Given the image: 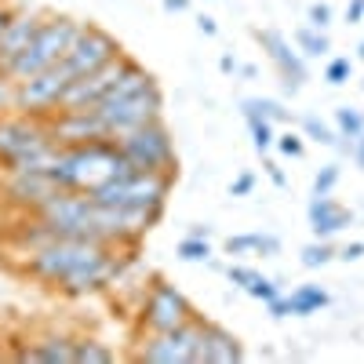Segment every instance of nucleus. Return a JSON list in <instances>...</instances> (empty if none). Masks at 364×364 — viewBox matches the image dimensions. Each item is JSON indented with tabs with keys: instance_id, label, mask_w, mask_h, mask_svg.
<instances>
[{
	"instance_id": "27",
	"label": "nucleus",
	"mask_w": 364,
	"mask_h": 364,
	"mask_svg": "<svg viewBox=\"0 0 364 364\" xmlns=\"http://www.w3.org/2000/svg\"><path fill=\"white\" fill-rule=\"evenodd\" d=\"M240 106L255 109L259 117H266V120H269V124H281V120H288V117H291V113H288V109H284L277 99H245Z\"/></svg>"
},
{
	"instance_id": "20",
	"label": "nucleus",
	"mask_w": 364,
	"mask_h": 364,
	"mask_svg": "<svg viewBox=\"0 0 364 364\" xmlns=\"http://www.w3.org/2000/svg\"><path fill=\"white\" fill-rule=\"evenodd\" d=\"M117 353L113 346H106L102 339L95 336H80L77 339V353H73V364H113Z\"/></svg>"
},
{
	"instance_id": "39",
	"label": "nucleus",
	"mask_w": 364,
	"mask_h": 364,
	"mask_svg": "<svg viewBox=\"0 0 364 364\" xmlns=\"http://www.w3.org/2000/svg\"><path fill=\"white\" fill-rule=\"evenodd\" d=\"M259 255H281V240L273 233H262L259 237Z\"/></svg>"
},
{
	"instance_id": "13",
	"label": "nucleus",
	"mask_w": 364,
	"mask_h": 364,
	"mask_svg": "<svg viewBox=\"0 0 364 364\" xmlns=\"http://www.w3.org/2000/svg\"><path fill=\"white\" fill-rule=\"evenodd\" d=\"M48 132L58 146H80V142L109 139L95 109H58L48 117Z\"/></svg>"
},
{
	"instance_id": "37",
	"label": "nucleus",
	"mask_w": 364,
	"mask_h": 364,
	"mask_svg": "<svg viewBox=\"0 0 364 364\" xmlns=\"http://www.w3.org/2000/svg\"><path fill=\"white\" fill-rule=\"evenodd\" d=\"M336 259H343V262H357V259H364V240H350V245H343V248L336 252Z\"/></svg>"
},
{
	"instance_id": "41",
	"label": "nucleus",
	"mask_w": 364,
	"mask_h": 364,
	"mask_svg": "<svg viewBox=\"0 0 364 364\" xmlns=\"http://www.w3.org/2000/svg\"><path fill=\"white\" fill-rule=\"evenodd\" d=\"M350 157H353V164H357V168L364 171V132H360V135L353 139V146H350Z\"/></svg>"
},
{
	"instance_id": "23",
	"label": "nucleus",
	"mask_w": 364,
	"mask_h": 364,
	"mask_svg": "<svg viewBox=\"0 0 364 364\" xmlns=\"http://www.w3.org/2000/svg\"><path fill=\"white\" fill-rule=\"evenodd\" d=\"M364 132V109H353V106H339L336 109V135L339 139H357Z\"/></svg>"
},
{
	"instance_id": "43",
	"label": "nucleus",
	"mask_w": 364,
	"mask_h": 364,
	"mask_svg": "<svg viewBox=\"0 0 364 364\" xmlns=\"http://www.w3.org/2000/svg\"><path fill=\"white\" fill-rule=\"evenodd\" d=\"M262 168H266V175H269V182H273V186H284V182H288V178H284V171H281L277 164H269V161H266Z\"/></svg>"
},
{
	"instance_id": "7",
	"label": "nucleus",
	"mask_w": 364,
	"mask_h": 364,
	"mask_svg": "<svg viewBox=\"0 0 364 364\" xmlns=\"http://www.w3.org/2000/svg\"><path fill=\"white\" fill-rule=\"evenodd\" d=\"M91 109L99 113L106 135L117 139V135H124V132H135V128L149 124V120H161L164 95H161L157 84H149V87L135 91V95H128V99H106V102L91 106Z\"/></svg>"
},
{
	"instance_id": "42",
	"label": "nucleus",
	"mask_w": 364,
	"mask_h": 364,
	"mask_svg": "<svg viewBox=\"0 0 364 364\" xmlns=\"http://www.w3.org/2000/svg\"><path fill=\"white\" fill-rule=\"evenodd\" d=\"M197 29H200L204 37H215V33H219V26H215V18H211V15H200V18H197Z\"/></svg>"
},
{
	"instance_id": "5",
	"label": "nucleus",
	"mask_w": 364,
	"mask_h": 364,
	"mask_svg": "<svg viewBox=\"0 0 364 364\" xmlns=\"http://www.w3.org/2000/svg\"><path fill=\"white\" fill-rule=\"evenodd\" d=\"M77 29H80V22L70 18V15H44L41 29L33 33V41L26 44V51L11 63L8 77L11 80H29V77H37V73L58 66V63H63V55L70 51Z\"/></svg>"
},
{
	"instance_id": "4",
	"label": "nucleus",
	"mask_w": 364,
	"mask_h": 364,
	"mask_svg": "<svg viewBox=\"0 0 364 364\" xmlns=\"http://www.w3.org/2000/svg\"><path fill=\"white\" fill-rule=\"evenodd\" d=\"M175 171H120L99 182L87 197L95 204H117V208H139L149 211L154 219L164 215V204L171 193Z\"/></svg>"
},
{
	"instance_id": "35",
	"label": "nucleus",
	"mask_w": 364,
	"mask_h": 364,
	"mask_svg": "<svg viewBox=\"0 0 364 364\" xmlns=\"http://www.w3.org/2000/svg\"><path fill=\"white\" fill-rule=\"evenodd\" d=\"M306 26H314V29H328V26H331V8H328V4H310V11H306Z\"/></svg>"
},
{
	"instance_id": "11",
	"label": "nucleus",
	"mask_w": 364,
	"mask_h": 364,
	"mask_svg": "<svg viewBox=\"0 0 364 364\" xmlns=\"http://www.w3.org/2000/svg\"><path fill=\"white\" fill-rule=\"evenodd\" d=\"M190 317H197V310L190 306V299L175 284H168L164 277H157L149 284V291L142 299V314H139L142 331H171L178 324H186Z\"/></svg>"
},
{
	"instance_id": "31",
	"label": "nucleus",
	"mask_w": 364,
	"mask_h": 364,
	"mask_svg": "<svg viewBox=\"0 0 364 364\" xmlns=\"http://www.w3.org/2000/svg\"><path fill=\"white\" fill-rule=\"evenodd\" d=\"M259 237L262 233H237V237H230L226 240V255H248V252L259 255Z\"/></svg>"
},
{
	"instance_id": "8",
	"label": "nucleus",
	"mask_w": 364,
	"mask_h": 364,
	"mask_svg": "<svg viewBox=\"0 0 364 364\" xmlns=\"http://www.w3.org/2000/svg\"><path fill=\"white\" fill-rule=\"evenodd\" d=\"M200 317H190L171 331H146V339L135 346V360L146 364H197V346H200Z\"/></svg>"
},
{
	"instance_id": "45",
	"label": "nucleus",
	"mask_w": 364,
	"mask_h": 364,
	"mask_svg": "<svg viewBox=\"0 0 364 364\" xmlns=\"http://www.w3.org/2000/svg\"><path fill=\"white\" fill-rule=\"evenodd\" d=\"M190 0H164V11H186Z\"/></svg>"
},
{
	"instance_id": "24",
	"label": "nucleus",
	"mask_w": 364,
	"mask_h": 364,
	"mask_svg": "<svg viewBox=\"0 0 364 364\" xmlns=\"http://www.w3.org/2000/svg\"><path fill=\"white\" fill-rule=\"evenodd\" d=\"M302 255V266L306 269H317V266H328L331 259H336V248H331V240H321V237H314L306 248L299 252Z\"/></svg>"
},
{
	"instance_id": "12",
	"label": "nucleus",
	"mask_w": 364,
	"mask_h": 364,
	"mask_svg": "<svg viewBox=\"0 0 364 364\" xmlns=\"http://www.w3.org/2000/svg\"><path fill=\"white\" fill-rule=\"evenodd\" d=\"M255 41H259V48L269 55V63L277 66L281 87L288 91V95H299L302 84L310 80L306 55H302L299 48H291V41H288L284 33H277V29H255Z\"/></svg>"
},
{
	"instance_id": "46",
	"label": "nucleus",
	"mask_w": 364,
	"mask_h": 364,
	"mask_svg": "<svg viewBox=\"0 0 364 364\" xmlns=\"http://www.w3.org/2000/svg\"><path fill=\"white\" fill-rule=\"evenodd\" d=\"M186 237H204V240H208V237H211V226L197 223V226H190V233H186Z\"/></svg>"
},
{
	"instance_id": "26",
	"label": "nucleus",
	"mask_w": 364,
	"mask_h": 364,
	"mask_svg": "<svg viewBox=\"0 0 364 364\" xmlns=\"http://www.w3.org/2000/svg\"><path fill=\"white\" fill-rule=\"evenodd\" d=\"M175 255H178L182 262H208V259H211V245H208L204 237H186V240H178Z\"/></svg>"
},
{
	"instance_id": "18",
	"label": "nucleus",
	"mask_w": 364,
	"mask_h": 364,
	"mask_svg": "<svg viewBox=\"0 0 364 364\" xmlns=\"http://www.w3.org/2000/svg\"><path fill=\"white\" fill-rule=\"evenodd\" d=\"M73 353H77V339L66 336V331H44L29 343L18 360H44V364H73Z\"/></svg>"
},
{
	"instance_id": "48",
	"label": "nucleus",
	"mask_w": 364,
	"mask_h": 364,
	"mask_svg": "<svg viewBox=\"0 0 364 364\" xmlns=\"http://www.w3.org/2000/svg\"><path fill=\"white\" fill-rule=\"evenodd\" d=\"M357 58H364V41H360V48H357Z\"/></svg>"
},
{
	"instance_id": "33",
	"label": "nucleus",
	"mask_w": 364,
	"mask_h": 364,
	"mask_svg": "<svg viewBox=\"0 0 364 364\" xmlns=\"http://www.w3.org/2000/svg\"><path fill=\"white\" fill-rule=\"evenodd\" d=\"M15 113V80L8 73H0V117Z\"/></svg>"
},
{
	"instance_id": "32",
	"label": "nucleus",
	"mask_w": 364,
	"mask_h": 364,
	"mask_svg": "<svg viewBox=\"0 0 364 364\" xmlns=\"http://www.w3.org/2000/svg\"><path fill=\"white\" fill-rule=\"evenodd\" d=\"M273 146H277L284 157H302V154H306V142H302L299 132H284V135H277V139H273Z\"/></svg>"
},
{
	"instance_id": "44",
	"label": "nucleus",
	"mask_w": 364,
	"mask_h": 364,
	"mask_svg": "<svg viewBox=\"0 0 364 364\" xmlns=\"http://www.w3.org/2000/svg\"><path fill=\"white\" fill-rule=\"evenodd\" d=\"M219 70H223V73H237L240 66H237V58H233V55H223V58H219Z\"/></svg>"
},
{
	"instance_id": "36",
	"label": "nucleus",
	"mask_w": 364,
	"mask_h": 364,
	"mask_svg": "<svg viewBox=\"0 0 364 364\" xmlns=\"http://www.w3.org/2000/svg\"><path fill=\"white\" fill-rule=\"evenodd\" d=\"M255 190V175L252 171H240L233 182H230V197H248Z\"/></svg>"
},
{
	"instance_id": "49",
	"label": "nucleus",
	"mask_w": 364,
	"mask_h": 364,
	"mask_svg": "<svg viewBox=\"0 0 364 364\" xmlns=\"http://www.w3.org/2000/svg\"><path fill=\"white\" fill-rule=\"evenodd\" d=\"M360 87H364V80H360Z\"/></svg>"
},
{
	"instance_id": "3",
	"label": "nucleus",
	"mask_w": 364,
	"mask_h": 364,
	"mask_svg": "<svg viewBox=\"0 0 364 364\" xmlns=\"http://www.w3.org/2000/svg\"><path fill=\"white\" fill-rule=\"evenodd\" d=\"M58 142L48 132V120L4 113L0 117V168L4 171H48L55 164Z\"/></svg>"
},
{
	"instance_id": "10",
	"label": "nucleus",
	"mask_w": 364,
	"mask_h": 364,
	"mask_svg": "<svg viewBox=\"0 0 364 364\" xmlns=\"http://www.w3.org/2000/svg\"><path fill=\"white\" fill-rule=\"evenodd\" d=\"M124 51L117 44V37H109L102 26H91V22H80L77 29V37L70 44V51L63 55V66L70 70V77H87V73H95L102 70L106 63H113V58Z\"/></svg>"
},
{
	"instance_id": "22",
	"label": "nucleus",
	"mask_w": 364,
	"mask_h": 364,
	"mask_svg": "<svg viewBox=\"0 0 364 364\" xmlns=\"http://www.w3.org/2000/svg\"><path fill=\"white\" fill-rule=\"evenodd\" d=\"M240 113H245V120H248V132H252V146H255V154L262 157L266 149L273 146V139H277V135H273V124H269L266 117H259L255 109H248V106H240Z\"/></svg>"
},
{
	"instance_id": "15",
	"label": "nucleus",
	"mask_w": 364,
	"mask_h": 364,
	"mask_svg": "<svg viewBox=\"0 0 364 364\" xmlns=\"http://www.w3.org/2000/svg\"><path fill=\"white\" fill-rule=\"evenodd\" d=\"M58 186L48 171H8V182H4V197L22 208L26 215L29 211H37L48 197H55Z\"/></svg>"
},
{
	"instance_id": "34",
	"label": "nucleus",
	"mask_w": 364,
	"mask_h": 364,
	"mask_svg": "<svg viewBox=\"0 0 364 364\" xmlns=\"http://www.w3.org/2000/svg\"><path fill=\"white\" fill-rule=\"evenodd\" d=\"M255 273H259V269H252V266H226V281H230L233 288H248V284L255 281Z\"/></svg>"
},
{
	"instance_id": "40",
	"label": "nucleus",
	"mask_w": 364,
	"mask_h": 364,
	"mask_svg": "<svg viewBox=\"0 0 364 364\" xmlns=\"http://www.w3.org/2000/svg\"><path fill=\"white\" fill-rule=\"evenodd\" d=\"M360 18H364V0H350V4H346V22L357 26Z\"/></svg>"
},
{
	"instance_id": "1",
	"label": "nucleus",
	"mask_w": 364,
	"mask_h": 364,
	"mask_svg": "<svg viewBox=\"0 0 364 364\" xmlns=\"http://www.w3.org/2000/svg\"><path fill=\"white\" fill-rule=\"evenodd\" d=\"M124 262V248L102 245V240L51 237L48 245L26 255V273L70 299H84L117 284Z\"/></svg>"
},
{
	"instance_id": "6",
	"label": "nucleus",
	"mask_w": 364,
	"mask_h": 364,
	"mask_svg": "<svg viewBox=\"0 0 364 364\" xmlns=\"http://www.w3.org/2000/svg\"><path fill=\"white\" fill-rule=\"evenodd\" d=\"M120 157H124L132 168L139 171H175V139L161 120H149V124L135 128V132H124L113 139Z\"/></svg>"
},
{
	"instance_id": "2",
	"label": "nucleus",
	"mask_w": 364,
	"mask_h": 364,
	"mask_svg": "<svg viewBox=\"0 0 364 364\" xmlns=\"http://www.w3.org/2000/svg\"><path fill=\"white\" fill-rule=\"evenodd\" d=\"M120 171H139L132 168L113 139H95V142H80V146H58L55 164L48 168V175L55 178L58 190H77V193H91L106 182L109 175Z\"/></svg>"
},
{
	"instance_id": "29",
	"label": "nucleus",
	"mask_w": 364,
	"mask_h": 364,
	"mask_svg": "<svg viewBox=\"0 0 364 364\" xmlns=\"http://www.w3.org/2000/svg\"><path fill=\"white\" fill-rule=\"evenodd\" d=\"M336 186H339V164H324L314 175V197H328Z\"/></svg>"
},
{
	"instance_id": "9",
	"label": "nucleus",
	"mask_w": 364,
	"mask_h": 364,
	"mask_svg": "<svg viewBox=\"0 0 364 364\" xmlns=\"http://www.w3.org/2000/svg\"><path fill=\"white\" fill-rule=\"evenodd\" d=\"M70 84H73V77H70V70L63 63L37 73V77H29V80H15V113L48 120L51 113H58Z\"/></svg>"
},
{
	"instance_id": "16",
	"label": "nucleus",
	"mask_w": 364,
	"mask_h": 364,
	"mask_svg": "<svg viewBox=\"0 0 364 364\" xmlns=\"http://www.w3.org/2000/svg\"><path fill=\"white\" fill-rule=\"evenodd\" d=\"M245 360V346L230 328L204 321L200 328V346H197V364H237Z\"/></svg>"
},
{
	"instance_id": "14",
	"label": "nucleus",
	"mask_w": 364,
	"mask_h": 364,
	"mask_svg": "<svg viewBox=\"0 0 364 364\" xmlns=\"http://www.w3.org/2000/svg\"><path fill=\"white\" fill-rule=\"evenodd\" d=\"M44 15L48 11H41V8H18L15 4V11H11V18L4 26V33H0V73H8L11 63L26 51V44L33 41V33L41 29Z\"/></svg>"
},
{
	"instance_id": "19",
	"label": "nucleus",
	"mask_w": 364,
	"mask_h": 364,
	"mask_svg": "<svg viewBox=\"0 0 364 364\" xmlns=\"http://www.w3.org/2000/svg\"><path fill=\"white\" fill-rule=\"evenodd\" d=\"M284 299H288L291 317H310V314H321V310L328 306V291H324L321 284H299V288H291Z\"/></svg>"
},
{
	"instance_id": "17",
	"label": "nucleus",
	"mask_w": 364,
	"mask_h": 364,
	"mask_svg": "<svg viewBox=\"0 0 364 364\" xmlns=\"http://www.w3.org/2000/svg\"><path fill=\"white\" fill-rule=\"evenodd\" d=\"M306 219H310V230L314 237L321 240H331L336 233H343L346 226H353V211H346L336 197H314L310 208H306Z\"/></svg>"
},
{
	"instance_id": "25",
	"label": "nucleus",
	"mask_w": 364,
	"mask_h": 364,
	"mask_svg": "<svg viewBox=\"0 0 364 364\" xmlns=\"http://www.w3.org/2000/svg\"><path fill=\"white\" fill-rule=\"evenodd\" d=\"M302 139H314V142H321V146H336V142H339L336 128H328L324 120L314 117V113L302 117Z\"/></svg>"
},
{
	"instance_id": "30",
	"label": "nucleus",
	"mask_w": 364,
	"mask_h": 364,
	"mask_svg": "<svg viewBox=\"0 0 364 364\" xmlns=\"http://www.w3.org/2000/svg\"><path fill=\"white\" fill-rule=\"evenodd\" d=\"M252 299H259V302H269V299H277L281 295V281H269V277H262V273H255V281L245 288Z\"/></svg>"
},
{
	"instance_id": "28",
	"label": "nucleus",
	"mask_w": 364,
	"mask_h": 364,
	"mask_svg": "<svg viewBox=\"0 0 364 364\" xmlns=\"http://www.w3.org/2000/svg\"><path fill=\"white\" fill-rule=\"evenodd\" d=\"M353 77V63H350V58H328V66H324V80L331 84V87H343L346 80Z\"/></svg>"
},
{
	"instance_id": "38",
	"label": "nucleus",
	"mask_w": 364,
	"mask_h": 364,
	"mask_svg": "<svg viewBox=\"0 0 364 364\" xmlns=\"http://www.w3.org/2000/svg\"><path fill=\"white\" fill-rule=\"evenodd\" d=\"M266 310H269V317H273V321H284V317H291V310H288V299H284V295L269 299V302H266Z\"/></svg>"
},
{
	"instance_id": "47",
	"label": "nucleus",
	"mask_w": 364,
	"mask_h": 364,
	"mask_svg": "<svg viewBox=\"0 0 364 364\" xmlns=\"http://www.w3.org/2000/svg\"><path fill=\"white\" fill-rule=\"evenodd\" d=\"M237 73H240V77H248V80H252V77H259V70H255V66H252V63H248V66H240V70H237Z\"/></svg>"
},
{
	"instance_id": "50",
	"label": "nucleus",
	"mask_w": 364,
	"mask_h": 364,
	"mask_svg": "<svg viewBox=\"0 0 364 364\" xmlns=\"http://www.w3.org/2000/svg\"><path fill=\"white\" fill-rule=\"evenodd\" d=\"M360 22H364V18H360Z\"/></svg>"
},
{
	"instance_id": "21",
	"label": "nucleus",
	"mask_w": 364,
	"mask_h": 364,
	"mask_svg": "<svg viewBox=\"0 0 364 364\" xmlns=\"http://www.w3.org/2000/svg\"><path fill=\"white\" fill-rule=\"evenodd\" d=\"M295 48L306 55V58H324L331 51V41H328V29H314V26H299L295 29Z\"/></svg>"
}]
</instances>
